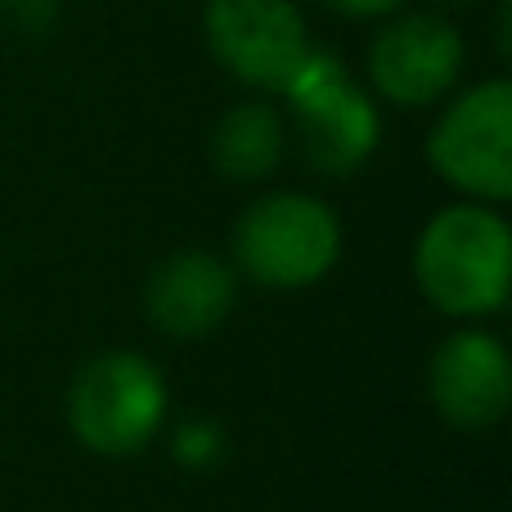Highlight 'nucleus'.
I'll use <instances>...</instances> for the list:
<instances>
[{
  "instance_id": "9d476101",
  "label": "nucleus",
  "mask_w": 512,
  "mask_h": 512,
  "mask_svg": "<svg viewBox=\"0 0 512 512\" xmlns=\"http://www.w3.org/2000/svg\"><path fill=\"white\" fill-rule=\"evenodd\" d=\"M283 158V117L270 104H239L216 122L212 162L230 180H265Z\"/></svg>"
},
{
  "instance_id": "f8f14e48",
  "label": "nucleus",
  "mask_w": 512,
  "mask_h": 512,
  "mask_svg": "<svg viewBox=\"0 0 512 512\" xmlns=\"http://www.w3.org/2000/svg\"><path fill=\"white\" fill-rule=\"evenodd\" d=\"M0 23L18 36H50L59 23V0H0Z\"/></svg>"
},
{
  "instance_id": "423d86ee",
  "label": "nucleus",
  "mask_w": 512,
  "mask_h": 512,
  "mask_svg": "<svg viewBox=\"0 0 512 512\" xmlns=\"http://www.w3.org/2000/svg\"><path fill=\"white\" fill-rule=\"evenodd\" d=\"M207 50L243 86L283 95L306 54V18L292 0H207L203 14Z\"/></svg>"
},
{
  "instance_id": "39448f33",
  "label": "nucleus",
  "mask_w": 512,
  "mask_h": 512,
  "mask_svg": "<svg viewBox=\"0 0 512 512\" xmlns=\"http://www.w3.org/2000/svg\"><path fill=\"white\" fill-rule=\"evenodd\" d=\"M427 158L477 203L512 194V86L504 77L463 90L427 135Z\"/></svg>"
},
{
  "instance_id": "6e6552de",
  "label": "nucleus",
  "mask_w": 512,
  "mask_h": 512,
  "mask_svg": "<svg viewBox=\"0 0 512 512\" xmlns=\"http://www.w3.org/2000/svg\"><path fill=\"white\" fill-rule=\"evenodd\" d=\"M432 400L459 427L499 423L512 400V364L499 337L454 333L432 355Z\"/></svg>"
},
{
  "instance_id": "ddd939ff",
  "label": "nucleus",
  "mask_w": 512,
  "mask_h": 512,
  "mask_svg": "<svg viewBox=\"0 0 512 512\" xmlns=\"http://www.w3.org/2000/svg\"><path fill=\"white\" fill-rule=\"evenodd\" d=\"M328 5H337L351 18H387V14H396L405 0H328Z\"/></svg>"
},
{
  "instance_id": "0eeeda50",
  "label": "nucleus",
  "mask_w": 512,
  "mask_h": 512,
  "mask_svg": "<svg viewBox=\"0 0 512 512\" xmlns=\"http://www.w3.org/2000/svg\"><path fill=\"white\" fill-rule=\"evenodd\" d=\"M463 72V36L441 14H400L373 36L369 81L400 108H427L454 90Z\"/></svg>"
},
{
  "instance_id": "9b49d317",
  "label": "nucleus",
  "mask_w": 512,
  "mask_h": 512,
  "mask_svg": "<svg viewBox=\"0 0 512 512\" xmlns=\"http://www.w3.org/2000/svg\"><path fill=\"white\" fill-rule=\"evenodd\" d=\"M176 459L185 463V468H212V463L225 459V436L216 423H203V418H194V423L180 427L176 436Z\"/></svg>"
},
{
  "instance_id": "4468645a",
  "label": "nucleus",
  "mask_w": 512,
  "mask_h": 512,
  "mask_svg": "<svg viewBox=\"0 0 512 512\" xmlns=\"http://www.w3.org/2000/svg\"><path fill=\"white\" fill-rule=\"evenodd\" d=\"M450 5H468V0H450Z\"/></svg>"
},
{
  "instance_id": "20e7f679",
  "label": "nucleus",
  "mask_w": 512,
  "mask_h": 512,
  "mask_svg": "<svg viewBox=\"0 0 512 512\" xmlns=\"http://www.w3.org/2000/svg\"><path fill=\"white\" fill-rule=\"evenodd\" d=\"M234 252L256 283L306 288L337 265L342 225L333 207L310 194H270L243 212Z\"/></svg>"
},
{
  "instance_id": "f257e3e1",
  "label": "nucleus",
  "mask_w": 512,
  "mask_h": 512,
  "mask_svg": "<svg viewBox=\"0 0 512 512\" xmlns=\"http://www.w3.org/2000/svg\"><path fill=\"white\" fill-rule=\"evenodd\" d=\"M423 297L445 315H490L508 297L512 239L486 203H454L427 221L414 248Z\"/></svg>"
},
{
  "instance_id": "1a4fd4ad",
  "label": "nucleus",
  "mask_w": 512,
  "mask_h": 512,
  "mask_svg": "<svg viewBox=\"0 0 512 512\" xmlns=\"http://www.w3.org/2000/svg\"><path fill=\"white\" fill-rule=\"evenodd\" d=\"M234 270L212 252H176L149 279V319L171 337H203L230 315L234 306Z\"/></svg>"
},
{
  "instance_id": "f03ea898",
  "label": "nucleus",
  "mask_w": 512,
  "mask_h": 512,
  "mask_svg": "<svg viewBox=\"0 0 512 512\" xmlns=\"http://www.w3.org/2000/svg\"><path fill=\"white\" fill-rule=\"evenodd\" d=\"M297 117V135L306 149L310 167L324 176H351L355 167L373 158L378 149V108H373L369 90L342 68V59L324 50H310L297 77L283 86Z\"/></svg>"
},
{
  "instance_id": "7ed1b4c3",
  "label": "nucleus",
  "mask_w": 512,
  "mask_h": 512,
  "mask_svg": "<svg viewBox=\"0 0 512 512\" xmlns=\"http://www.w3.org/2000/svg\"><path fill=\"white\" fill-rule=\"evenodd\" d=\"M167 418L162 373L135 351H108L77 373L68 391V423L95 454H135Z\"/></svg>"
}]
</instances>
